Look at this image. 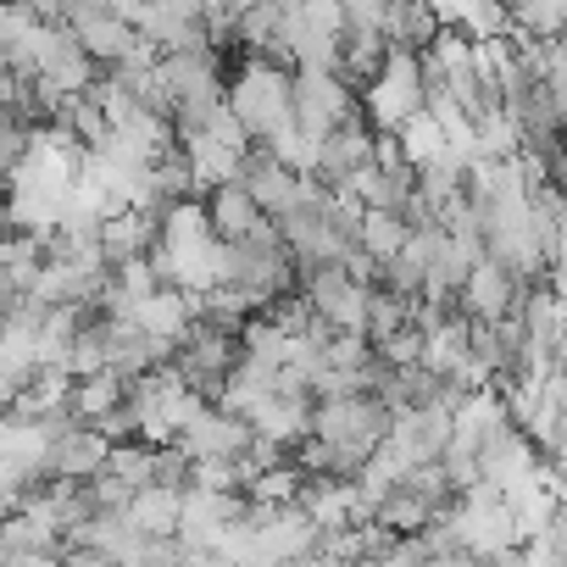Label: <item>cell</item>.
<instances>
[{
    "label": "cell",
    "mask_w": 567,
    "mask_h": 567,
    "mask_svg": "<svg viewBox=\"0 0 567 567\" xmlns=\"http://www.w3.org/2000/svg\"><path fill=\"white\" fill-rule=\"evenodd\" d=\"M401 239H406V223H401V212H395V206H362L357 245H362L368 256H379V261H384Z\"/></svg>",
    "instance_id": "7402d4cb"
},
{
    "label": "cell",
    "mask_w": 567,
    "mask_h": 567,
    "mask_svg": "<svg viewBox=\"0 0 567 567\" xmlns=\"http://www.w3.org/2000/svg\"><path fill=\"white\" fill-rule=\"evenodd\" d=\"M417 362H423L429 373H462V368H467V312H451L445 323H434V329L423 334Z\"/></svg>",
    "instance_id": "ac0fdd59"
},
{
    "label": "cell",
    "mask_w": 567,
    "mask_h": 567,
    "mask_svg": "<svg viewBox=\"0 0 567 567\" xmlns=\"http://www.w3.org/2000/svg\"><path fill=\"white\" fill-rule=\"evenodd\" d=\"M340 12H346V29H379L384 34L390 0H340Z\"/></svg>",
    "instance_id": "4316f807"
},
{
    "label": "cell",
    "mask_w": 567,
    "mask_h": 567,
    "mask_svg": "<svg viewBox=\"0 0 567 567\" xmlns=\"http://www.w3.org/2000/svg\"><path fill=\"white\" fill-rule=\"evenodd\" d=\"M0 73H7V56H0Z\"/></svg>",
    "instance_id": "f546056e"
},
{
    "label": "cell",
    "mask_w": 567,
    "mask_h": 567,
    "mask_svg": "<svg viewBox=\"0 0 567 567\" xmlns=\"http://www.w3.org/2000/svg\"><path fill=\"white\" fill-rule=\"evenodd\" d=\"M506 23L523 29V34H534V40H556L561 23H567V0H512Z\"/></svg>",
    "instance_id": "603a6c76"
},
{
    "label": "cell",
    "mask_w": 567,
    "mask_h": 567,
    "mask_svg": "<svg viewBox=\"0 0 567 567\" xmlns=\"http://www.w3.org/2000/svg\"><path fill=\"white\" fill-rule=\"evenodd\" d=\"M12 296H18V290H12V284H7V278H0V312H7V307H12Z\"/></svg>",
    "instance_id": "f1b7e54d"
},
{
    "label": "cell",
    "mask_w": 567,
    "mask_h": 567,
    "mask_svg": "<svg viewBox=\"0 0 567 567\" xmlns=\"http://www.w3.org/2000/svg\"><path fill=\"white\" fill-rule=\"evenodd\" d=\"M84 318H90L84 307H45V318L34 329V362L40 368H62V357H68V346H73Z\"/></svg>",
    "instance_id": "ffe728a7"
},
{
    "label": "cell",
    "mask_w": 567,
    "mask_h": 567,
    "mask_svg": "<svg viewBox=\"0 0 567 567\" xmlns=\"http://www.w3.org/2000/svg\"><path fill=\"white\" fill-rule=\"evenodd\" d=\"M73 40L84 45V56L95 62V68H112V62H123L128 51H134V29L117 18V12H95V18H84V23H73Z\"/></svg>",
    "instance_id": "5bb4252c"
},
{
    "label": "cell",
    "mask_w": 567,
    "mask_h": 567,
    "mask_svg": "<svg viewBox=\"0 0 567 567\" xmlns=\"http://www.w3.org/2000/svg\"><path fill=\"white\" fill-rule=\"evenodd\" d=\"M357 112H362V101L334 68H290V117L312 140H323L329 128H340Z\"/></svg>",
    "instance_id": "277c9868"
},
{
    "label": "cell",
    "mask_w": 567,
    "mask_h": 567,
    "mask_svg": "<svg viewBox=\"0 0 567 567\" xmlns=\"http://www.w3.org/2000/svg\"><path fill=\"white\" fill-rule=\"evenodd\" d=\"M390 429V406L379 395H334V401H312V429L329 451H334V473H357L362 456L384 440Z\"/></svg>",
    "instance_id": "6da1fadb"
},
{
    "label": "cell",
    "mask_w": 567,
    "mask_h": 567,
    "mask_svg": "<svg viewBox=\"0 0 567 567\" xmlns=\"http://www.w3.org/2000/svg\"><path fill=\"white\" fill-rule=\"evenodd\" d=\"M223 106L245 123V134L261 145L284 117H290V68L267 56H245L234 79H223Z\"/></svg>",
    "instance_id": "7a4b0ae2"
},
{
    "label": "cell",
    "mask_w": 567,
    "mask_h": 567,
    "mask_svg": "<svg viewBox=\"0 0 567 567\" xmlns=\"http://www.w3.org/2000/svg\"><path fill=\"white\" fill-rule=\"evenodd\" d=\"M301 178H307V173L284 167V162H278V156H267L261 145H245V151H239V184H245V195L256 200V212H261V217H278L284 206H296Z\"/></svg>",
    "instance_id": "52a82bcc"
},
{
    "label": "cell",
    "mask_w": 567,
    "mask_h": 567,
    "mask_svg": "<svg viewBox=\"0 0 567 567\" xmlns=\"http://www.w3.org/2000/svg\"><path fill=\"white\" fill-rule=\"evenodd\" d=\"M440 29V12L429 7V0H390L384 12V40L390 45H406V51H423Z\"/></svg>",
    "instance_id": "d6986e66"
},
{
    "label": "cell",
    "mask_w": 567,
    "mask_h": 567,
    "mask_svg": "<svg viewBox=\"0 0 567 567\" xmlns=\"http://www.w3.org/2000/svg\"><path fill=\"white\" fill-rule=\"evenodd\" d=\"M106 451H112V440H106L95 423H68V429L45 445L40 473H51V478H90V473L106 467Z\"/></svg>",
    "instance_id": "30bf717a"
},
{
    "label": "cell",
    "mask_w": 567,
    "mask_h": 567,
    "mask_svg": "<svg viewBox=\"0 0 567 567\" xmlns=\"http://www.w3.org/2000/svg\"><path fill=\"white\" fill-rule=\"evenodd\" d=\"M340 267H346L357 284H379V256H368L357 239H346V245H340Z\"/></svg>",
    "instance_id": "83f0119b"
},
{
    "label": "cell",
    "mask_w": 567,
    "mask_h": 567,
    "mask_svg": "<svg viewBox=\"0 0 567 567\" xmlns=\"http://www.w3.org/2000/svg\"><path fill=\"white\" fill-rule=\"evenodd\" d=\"M123 390H128V379H123L117 368H95V373H79V379L68 384V412H73L79 423H95L101 412H112V406L123 401Z\"/></svg>",
    "instance_id": "2e32d148"
},
{
    "label": "cell",
    "mask_w": 567,
    "mask_h": 567,
    "mask_svg": "<svg viewBox=\"0 0 567 567\" xmlns=\"http://www.w3.org/2000/svg\"><path fill=\"white\" fill-rule=\"evenodd\" d=\"M123 512H128V523H134L140 534H173V528H178V489L151 478V484L128 489Z\"/></svg>",
    "instance_id": "e0dca14e"
},
{
    "label": "cell",
    "mask_w": 567,
    "mask_h": 567,
    "mask_svg": "<svg viewBox=\"0 0 567 567\" xmlns=\"http://www.w3.org/2000/svg\"><path fill=\"white\" fill-rule=\"evenodd\" d=\"M128 318H134L145 334H156V340L173 346V340L189 329V318H195V290H178V284H156L145 301H134Z\"/></svg>",
    "instance_id": "8fae6325"
},
{
    "label": "cell",
    "mask_w": 567,
    "mask_h": 567,
    "mask_svg": "<svg viewBox=\"0 0 567 567\" xmlns=\"http://www.w3.org/2000/svg\"><path fill=\"white\" fill-rule=\"evenodd\" d=\"M184 484H200V489H239V467L234 456H189V478Z\"/></svg>",
    "instance_id": "d4e9b609"
},
{
    "label": "cell",
    "mask_w": 567,
    "mask_h": 567,
    "mask_svg": "<svg viewBox=\"0 0 567 567\" xmlns=\"http://www.w3.org/2000/svg\"><path fill=\"white\" fill-rule=\"evenodd\" d=\"M250 429L267 434V440H278L284 451H290V445L307 440V429H312V395H267V401L256 406Z\"/></svg>",
    "instance_id": "4fadbf2b"
},
{
    "label": "cell",
    "mask_w": 567,
    "mask_h": 567,
    "mask_svg": "<svg viewBox=\"0 0 567 567\" xmlns=\"http://www.w3.org/2000/svg\"><path fill=\"white\" fill-rule=\"evenodd\" d=\"M395 145H401V156L417 167V162H429V156L445 145V134H440L434 112H429V106H417V112H406V117H401V128H395Z\"/></svg>",
    "instance_id": "cb8c5ba5"
},
{
    "label": "cell",
    "mask_w": 567,
    "mask_h": 567,
    "mask_svg": "<svg viewBox=\"0 0 567 567\" xmlns=\"http://www.w3.org/2000/svg\"><path fill=\"white\" fill-rule=\"evenodd\" d=\"M173 440H178L189 456H239V451L250 445V423L234 417V412H223L217 401H200Z\"/></svg>",
    "instance_id": "ba28073f"
},
{
    "label": "cell",
    "mask_w": 567,
    "mask_h": 567,
    "mask_svg": "<svg viewBox=\"0 0 567 567\" xmlns=\"http://www.w3.org/2000/svg\"><path fill=\"white\" fill-rule=\"evenodd\" d=\"M517 290L523 284L495 261V256H473V267L462 272V284H456V307L467 312V318H501V312H512V301H517Z\"/></svg>",
    "instance_id": "9c48e42d"
},
{
    "label": "cell",
    "mask_w": 567,
    "mask_h": 567,
    "mask_svg": "<svg viewBox=\"0 0 567 567\" xmlns=\"http://www.w3.org/2000/svg\"><path fill=\"white\" fill-rule=\"evenodd\" d=\"M0 117H7V106H0Z\"/></svg>",
    "instance_id": "4dcf8cb0"
},
{
    "label": "cell",
    "mask_w": 567,
    "mask_h": 567,
    "mask_svg": "<svg viewBox=\"0 0 567 567\" xmlns=\"http://www.w3.org/2000/svg\"><path fill=\"white\" fill-rule=\"evenodd\" d=\"M296 284H301V296L312 301L318 318H329L334 329L362 334V296H368V284H357L340 261H318V267H307Z\"/></svg>",
    "instance_id": "5b68a950"
},
{
    "label": "cell",
    "mask_w": 567,
    "mask_h": 567,
    "mask_svg": "<svg viewBox=\"0 0 567 567\" xmlns=\"http://www.w3.org/2000/svg\"><path fill=\"white\" fill-rule=\"evenodd\" d=\"M261 151H267V156H278L284 167H296V173H312V167H318V140H312L296 117H284V123L261 140Z\"/></svg>",
    "instance_id": "44dd1931"
},
{
    "label": "cell",
    "mask_w": 567,
    "mask_h": 567,
    "mask_svg": "<svg viewBox=\"0 0 567 567\" xmlns=\"http://www.w3.org/2000/svg\"><path fill=\"white\" fill-rule=\"evenodd\" d=\"M357 101H362V117H368L373 128H401V117L423 106V68H417V51L390 45L384 62H379V73L357 90Z\"/></svg>",
    "instance_id": "3957f363"
},
{
    "label": "cell",
    "mask_w": 567,
    "mask_h": 567,
    "mask_svg": "<svg viewBox=\"0 0 567 567\" xmlns=\"http://www.w3.org/2000/svg\"><path fill=\"white\" fill-rule=\"evenodd\" d=\"M256 200L245 195V184L239 178H228V184H212L206 189V228L212 234H223V239H239V234H250L256 228Z\"/></svg>",
    "instance_id": "9a60e30c"
},
{
    "label": "cell",
    "mask_w": 567,
    "mask_h": 567,
    "mask_svg": "<svg viewBox=\"0 0 567 567\" xmlns=\"http://www.w3.org/2000/svg\"><path fill=\"white\" fill-rule=\"evenodd\" d=\"M184 145V162H189V178H195V195H206L212 184H228L239 178V151L217 145L206 128H189V134H173Z\"/></svg>",
    "instance_id": "7c38bea8"
},
{
    "label": "cell",
    "mask_w": 567,
    "mask_h": 567,
    "mask_svg": "<svg viewBox=\"0 0 567 567\" xmlns=\"http://www.w3.org/2000/svg\"><path fill=\"white\" fill-rule=\"evenodd\" d=\"M200 128H206V134H212V140H217V145H228V151H245V145H256V140H250V134H245V123H239V117H234V112H228V106H223V101H217V106H212V117H206V123H200Z\"/></svg>",
    "instance_id": "484cf974"
},
{
    "label": "cell",
    "mask_w": 567,
    "mask_h": 567,
    "mask_svg": "<svg viewBox=\"0 0 567 567\" xmlns=\"http://www.w3.org/2000/svg\"><path fill=\"white\" fill-rule=\"evenodd\" d=\"M101 68L84 56V45L73 40V29L68 23H40V45H34V73L29 79H45V84H56L62 95H79V90H90V79H95Z\"/></svg>",
    "instance_id": "8992f818"
}]
</instances>
